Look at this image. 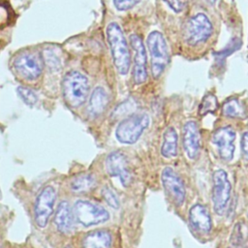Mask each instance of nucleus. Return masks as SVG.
<instances>
[{"mask_svg":"<svg viewBox=\"0 0 248 248\" xmlns=\"http://www.w3.org/2000/svg\"><path fill=\"white\" fill-rule=\"evenodd\" d=\"M107 37L110 46L113 63L117 71L121 75L127 74L130 69L131 58L122 29L117 23L111 22L107 27Z\"/></svg>","mask_w":248,"mask_h":248,"instance_id":"obj_1","label":"nucleus"},{"mask_svg":"<svg viewBox=\"0 0 248 248\" xmlns=\"http://www.w3.org/2000/svg\"><path fill=\"white\" fill-rule=\"evenodd\" d=\"M87 78L78 71L68 72L62 80V93L65 102L72 108L80 107L88 96Z\"/></svg>","mask_w":248,"mask_h":248,"instance_id":"obj_2","label":"nucleus"},{"mask_svg":"<svg viewBox=\"0 0 248 248\" xmlns=\"http://www.w3.org/2000/svg\"><path fill=\"white\" fill-rule=\"evenodd\" d=\"M150 119L146 113H132L124 118L115 131L116 139L125 144H133L149 126Z\"/></svg>","mask_w":248,"mask_h":248,"instance_id":"obj_3","label":"nucleus"},{"mask_svg":"<svg viewBox=\"0 0 248 248\" xmlns=\"http://www.w3.org/2000/svg\"><path fill=\"white\" fill-rule=\"evenodd\" d=\"M213 31L210 19L204 14H197L190 17L183 29L184 41L190 46H197L206 42Z\"/></svg>","mask_w":248,"mask_h":248,"instance_id":"obj_4","label":"nucleus"},{"mask_svg":"<svg viewBox=\"0 0 248 248\" xmlns=\"http://www.w3.org/2000/svg\"><path fill=\"white\" fill-rule=\"evenodd\" d=\"M147 46L151 59V74L154 78H158L169 62L168 46L163 34L152 31L147 37Z\"/></svg>","mask_w":248,"mask_h":248,"instance_id":"obj_5","label":"nucleus"},{"mask_svg":"<svg viewBox=\"0 0 248 248\" xmlns=\"http://www.w3.org/2000/svg\"><path fill=\"white\" fill-rule=\"evenodd\" d=\"M73 211L75 219L84 227L98 225L109 219V213L105 207L86 200L77 201Z\"/></svg>","mask_w":248,"mask_h":248,"instance_id":"obj_6","label":"nucleus"},{"mask_svg":"<svg viewBox=\"0 0 248 248\" xmlns=\"http://www.w3.org/2000/svg\"><path fill=\"white\" fill-rule=\"evenodd\" d=\"M43 66L44 60L42 55L32 51L21 52L13 61L14 70L25 80L37 79L42 74Z\"/></svg>","mask_w":248,"mask_h":248,"instance_id":"obj_7","label":"nucleus"},{"mask_svg":"<svg viewBox=\"0 0 248 248\" xmlns=\"http://www.w3.org/2000/svg\"><path fill=\"white\" fill-rule=\"evenodd\" d=\"M231 190L232 186L227 172L222 169L216 170L213 173L212 202L214 211L217 214H224L231 198Z\"/></svg>","mask_w":248,"mask_h":248,"instance_id":"obj_8","label":"nucleus"},{"mask_svg":"<svg viewBox=\"0 0 248 248\" xmlns=\"http://www.w3.org/2000/svg\"><path fill=\"white\" fill-rule=\"evenodd\" d=\"M55 200L56 191L51 185L46 186L38 195L35 201L34 214L35 222L39 228L43 229L46 226L49 217L53 213Z\"/></svg>","mask_w":248,"mask_h":248,"instance_id":"obj_9","label":"nucleus"},{"mask_svg":"<svg viewBox=\"0 0 248 248\" xmlns=\"http://www.w3.org/2000/svg\"><path fill=\"white\" fill-rule=\"evenodd\" d=\"M162 183L168 196L175 205L180 206L184 200L186 190L180 176L170 167H166L161 174Z\"/></svg>","mask_w":248,"mask_h":248,"instance_id":"obj_10","label":"nucleus"},{"mask_svg":"<svg viewBox=\"0 0 248 248\" xmlns=\"http://www.w3.org/2000/svg\"><path fill=\"white\" fill-rule=\"evenodd\" d=\"M130 44L134 50V71L133 78L136 84H141L147 79L146 51L140 36L130 35Z\"/></svg>","mask_w":248,"mask_h":248,"instance_id":"obj_11","label":"nucleus"},{"mask_svg":"<svg viewBox=\"0 0 248 248\" xmlns=\"http://www.w3.org/2000/svg\"><path fill=\"white\" fill-rule=\"evenodd\" d=\"M236 134L231 126L217 129L212 135V142L217 146L219 157L226 162L232 159L234 153V140Z\"/></svg>","mask_w":248,"mask_h":248,"instance_id":"obj_12","label":"nucleus"},{"mask_svg":"<svg viewBox=\"0 0 248 248\" xmlns=\"http://www.w3.org/2000/svg\"><path fill=\"white\" fill-rule=\"evenodd\" d=\"M106 170L112 177H117L123 186L127 187L131 180L132 175L128 169V161L126 156L120 151H113L108 155L106 159Z\"/></svg>","mask_w":248,"mask_h":248,"instance_id":"obj_13","label":"nucleus"},{"mask_svg":"<svg viewBox=\"0 0 248 248\" xmlns=\"http://www.w3.org/2000/svg\"><path fill=\"white\" fill-rule=\"evenodd\" d=\"M183 148L190 159H196L201 149V135L197 123L193 120L187 121L182 128Z\"/></svg>","mask_w":248,"mask_h":248,"instance_id":"obj_14","label":"nucleus"},{"mask_svg":"<svg viewBox=\"0 0 248 248\" xmlns=\"http://www.w3.org/2000/svg\"><path fill=\"white\" fill-rule=\"evenodd\" d=\"M189 221L191 226L201 232H208L212 227L210 213L207 207L201 203H196L190 208Z\"/></svg>","mask_w":248,"mask_h":248,"instance_id":"obj_15","label":"nucleus"},{"mask_svg":"<svg viewBox=\"0 0 248 248\" xmlns=\"http://www.w3.org/2000/svg\"><path fill=\"white\" fill-rule=\"evenodd\" d=\"M74 211L67 201H62L56 209L54 216V224L57 230L63 233H69L73 229Z\"/></svg>","mask_w":248,"mask_h":248,"instance_id":"obj_16","label":"nucleus"},{"mask_svg":"<svg viewBox=\"0 0 248 248\" xmlns=\"http://www.w3.org/2000/svg\"><path fill=\"white\" fill-rule=\"evenodd\" d=\"M109 101L108 94L107 91L101 87H96L91 93L89 104H88V111L92 116H98L104 112Z\"/></svg>","mask_w":248,"mask_h":248,"instance_id":"obj_17","label":"nucleus"},{"mask_svg":"<svg viewBox=\"0 0 248 248\" xmlns=\"http://www.w3.org/2000/svg\"><path fill=\"white\" fill-rule=\"evenodd\" d=\"M112 239L109 232L104 230H97L87 233L83 240V248H110Z\"/></svg>","mask_w":248,"mask_h":248,"instance_id":"obj_18","label":"nucleus"},{"mask_svg":"<svg viewBox=\"0 0 248 248\" xmlns=\"http://www.w3.org/2000/svg\"><path fill=\"white\" fill-rule=\"evenodd\" d=\"M161 154L165 158H173L177 154V134L173 127H168L164 132Z\"/></svg>","mask_w":248,"mask_h":248,"instance_id":"obj_19","label":"nucleus"},{"mask_svg":"<svg viewBox=\"0 0 248 248\" xmlns=\"http://www.w3.org/2000/svg\"><path fill=\"white\" fill-rule=\"evenodd\" d=\"M222 112L226 117L233 119H244L247 117V110L238 99H231L224 103Z\"/></svg>","mask_w":248,"mask_h":248,"instance_id":"obj_20","label":"nucleus"},{"mask_svg":"<svg viewBox=\"0 0 248 248\" xmlns=\"http://www.w3.org/2000/svg\"><path fill=\"white\" fill-rule=\"evenodd\" d=\"M248 238V226L244 221H238L233 226L230 236V242L232 246L243 245Z\"/></svg>","mask_w":248,"mask_h":248,"instance_id":"obj_21","label":"nucleus"},{"mask_svg":"<svg viewBox=\"0 0 248 248\" xmlns=\"http://www.w3.org/2000/svg\"><path fill=\"white\" fill-rule=\"evenodd\" d=\"M96 182L94 175L90 173H83L75 177L71 182V189L74 192H84L90 190Z\"/></svg>","mask_w":248,"mask_h":248,"instance_id":"obj_22","label":"nucleus"},{"mask_svg":"<svg viewBox=\"0 0 248 248\" xmlns=\"http://www.w3.org/2000/svg\"><path fill=\"white\" fill-rule=\"evenodd\" d=\"M44 63L48 67L49 70L58 72L62 68L61 56L57 53L56 49L53 47H46L42 54Z\"/></svg>","mask_w":248,"mask_h":248,"instance_id":"obj_23","label":"nucleus"},{"mask_svg":"<svg viewBox=\"0 0 248 248\" xmlns=\"http://www.w3.org/2000/svg\"><path fill=\"white\" fill-rule=\"evenodd\" d=\"M218 108V100L212 93L206 94L199 107V114L201 116L206 115L208 113H213Z\"/></svg>","mask_w":248,"mask_h":248,"instance_id":"obj_24","label":"nucleus"},{"mask_svg":"<svg viewBox=\"0 0 248 248\" xmlns=\"http://www.w3.org/2000/svg\"><path fill=\"white\" fill-rule=\"evenodd\" d=\"M14 13L6 1H0V29H3L10 25L13 21Z\"/></svg>","mask_w":248,"mask_h":248,"instance_id":"obj_25","label":"nucleus"},{"mask_svg":"<svg viewBox=\"0 0 248 248\" xmlns=\"http://www.w3.org/2000/svg\"><path fill=\"white\" fill-rule=\"evenodd\" d=\"M17 93H18V96L21 98V100L28 106H34L38 101V97L36 93L28 87L18 86Z\"/></svg>","mask_w":248,"mask_h":248,"instance_id":"obj_26","label":"nucleus"},{"mask_svg":"<svg viewBox=\"0 0 248 248\" xmlns=\"http://www.w3.org/2000/svg\"><path fill=\"white\" fill-rule=\"evenodd\" d=\"M102 196L110 207L114 209H117L119 207V200L116 194L108 186H105L102 188Z\"/></svg>","mask_w":248,"mask_h":248,"instance_id":"obj_27","label":"nucleus"},{"mask_svg":"<svg viewBox=\"0 0 248 248\" xmlns=\"http://www.w3.org/2000/svg\"><path fill=\"white\" fill-rule=\"evenodd\" d=\"M168 6L175 13H181L185 10L188 0H164Z\"/></svg>","mask_w":248,"mask_h":248,"instance_id":"obj_28","label":"nucleus"},{"mask_svg":"<svg viewBox=\"0 0 248 248\" xmlns=\"http://www.w3.org/2000/svg\"><path fill=\"white\" fill-rule=\"evenodd\" d=\"M140 0H113L114 6L119 11H126L136 6Z\"/></svg>","mask_w":248,"mask_h":248,"instance_id":"obj_29","label":"nucleus"},{"mask_svg":"<svg viewBox=\"0 0 248 248\" xmlns=\"http://www.w3.org/2000/svg\"><path fill=\"white\" fill-rule=\"evenodd\" d=\"M241 151L243 157L248 161V131L242 135L241 138Z\"/></svg>","mask_w":248,"mask_h":248,"instance_id":"obj_30","label":"nucleus"},{"mask_svg":"<svg viewBox=\"0 0 248 248\" xmlns=\"http://www.w3.org/2000/svg\"><path fill=\"white\" fill-rule=\"evenodd\" d=\"M208 4H210V5H214L218 0H205Z\"/></svg>","mask_w":248,"mask_h":248,"instance_id":"obj_31","label":"nucleus"},{"mask_svg":"<svg viewBox=\"0 0 248 248\" xmlns=\"http://www.w3.org/2000/svg\"><path fill=\"white\" fill-rule=\"evenodd\" d=\"M231 248H241L240 246H232V247H231Z\"/></svg>","mask_w":248,"mask_h":248,"instance_id":"obj_32","label":"nucleus"}]
</instances>
